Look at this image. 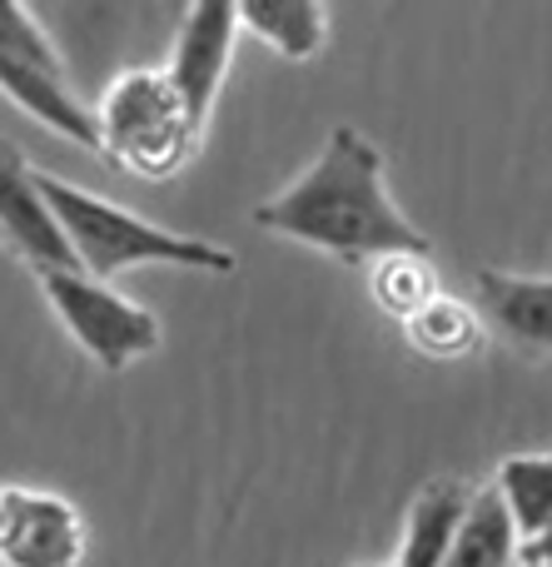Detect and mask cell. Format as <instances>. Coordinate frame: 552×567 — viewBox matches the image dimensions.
<instances>
[{
  "mask_svg": "<svg viewBox=\"0 0 552 567\" xmlns=\"http://www.w3.org/2000/svg\"><path fill=\"white\" fill-rule=\"evenodd\" d=\"M378 567H388V563H378Z\"/></svg>",
  "mask_w": 552,
  "mask_h": 567,
  "instance_id": "17",
  "label": "cell"
},
{
  "mask_svg": "<svg viewBox=\"0 0 552 567\" xmlns=\"http://www.w3.org/2000/svg\"><path fill=\"white\" fill-rule=\"evenodd\" d=\"M90 528L60 493L0 488V567H80Z\"/></svg>",
  "mask_w": 552,
  "mask_h": 567,
  "instance_id": "6",
  "label": "cell"
},
{
  "mask_svg": "<svg viewBox=\"0 0 552 567\" xmlns=\"http://www.w3.org/2000/svg\"><path fill=\"white\" fill-rule=\"evenodd\" d=\"M254 225L348 269H368L384 255H434L424 229L388 195L384 150L354 125L329 130L324 150L304 165V175L254 205Z\"/></svg>",
  "mask_w": 552,
  "mask_h": 567,
  "instance_id": "1",
  "label": "cell"
},
{
  "mask_svg": "<svg viewBox=\"0 0 552 567\" xmlns=\"http://www.w3.org/2000/svg\"><path fill=\"white\" fill-rule=\"evenodd\" d=\"M438 265L434 255H384L368 265V299L378 313L408 323L428 299H438Z\"/></svg>",
  "mask_w": 552,
  "mask_h": 567,
  "instance_id": "15",
  "label": "cell"
},
{
  "mask_svg": "<svg viewBox=\"0 0 552 567\" xmlns=\"http://www.w3.org/2000/svg\"><path fill=\"white\" fill-rule=\"evenodd\" d=\"M95 140L115 169H129L135 179H175L195 159L199 130L189 120L179 90L159 65H129L105 85L95 105Z\"/></svg>",
  "mask_w": 552,
  "mask_h": 567,
  "instance_id": "3",
  "label": "cell"
},
{
  "mask_svg": "<svg viewBox=\"0 0 552 567\" xmlns=\"http://www.w3.org/2000/svg\"><path fill=\"white\" fill-rule=\"evenodd\" d=\"M498 503L513 518L518 543H528L533 533H543L552 523V449L548 453H513L498 463L493 478Z\"/></svg>",
  "mask_w": 552,
  "mask_h": 567,
  "instance_id": "14",
  "label": "cell"
},
{
  "mask_svg": "<svg viewBox=\"0 0 552 567\" xmlns=\"http://www.w3.org/2000/svg\"><path fill=\"white\" fill-rule=\"evenodd\" d=\"M518 563V533L508 508L498 503L493 488H473L464 523H458V538L448 548L444 567H513Z\"/></svg>",
  "mask_w": 552,
  "mask_h": 567,
  "instance_id": "13",
  "label": "cell"
},
{
  "mask_svg": "<svg viewBox=\"0 0 552 567\" xmlns=\"http://www.w3.org/2000/svg\"><path fill=\"white\" fill-rule=\"evenodd\" d=\"M235 40H239V16H235V6H219V0L189 6L175 30L165 75H169V85L179 90V100H185L199 135H205L209 115H215V105H219L229 60H235Z\"/></svg>",
  "mask_w": 552,
  "mask_h": 567,
  "instance_id": "7",
  "label": "cell"
},
{
  "mask_svg": "<svg viewBox=\"0 0 552 567\" xmlns=\"http://www.w3.org/2000/svg\"><path fill=\"white\" fill-rule=\"evenodd\" d=\"M483 329L488 323L478 319V309L468 299H458V293H438V299H428L424 309L404 323V339H408V349L424 353V359L458 363V359H473L478 353Z\"/></svg>",
  "mask_w": 552,
  "mask_h": 567,
  "instance_id": "12",
  "label": "cell"
},
{
  "mask_svg": "<svg viewBox=\"0 0 552 567\" xmlns=\"http://www.w3.org/2000/svg\"><path fill=\"white\" fill-rule=\"evenodd\" d=\"M40 279V293L50 299L60 329L90 353L105 373H119L129 363L149 359V353L165 343V329L159 319L135 303L129 293L110 289V284L80 275V269H45Z\"/></svg>",
  "mask_w": 552,
  "mask_h": 567,
  "instance_id": "5",
  "label": "cell"
},
{
  "mask_svg": "<svg viewBox=\"0 0 552 567\" xmlns=\"http://www.w3.org/2000/svg\"><path fill=\"white\" fill-rule=\"evenodd\" d=\"M0 95L20 115L45 125L50 135L70 140L80 150H100L95 110L70 85V70L60 60L55 40L45 35V25L15 0H0Z\"/></svg>",
  "mask_w": 552,
  "mask_h": 567,
  "instance_id": "4",
  "label": "cell"
},
{
  "mask_svg": "<svg viewBox=\"0 0 552 567\" xmlns=\"http://www.w3.org/2000/svg\"><path fill=\"white\" fill-rule=\"evenodd\" d=\"M239 30L264 40L279 60H314L329 40V10L314 0H239L235 6Z\"/></svg>",
  "mask_w": 552,
  "mask_h": 567,
  "instance_id": "11",
  "label": "cell"
},
{
  "mask_svg": "<svg viewBox=\"0 0 552 567\" xmlns=\"http://www.w3.org/2000/svg\"><path fill=\"white\" fill-rule=\"evenodd\" d=\"M518 563L523 567H552V523L543 533H533L528 543H518Z\"/></svg>",
  "mask_w": 552,
  "mask_h": 567,
  "instance_id": "16",
  "label": "cell"
},
{
  "mask_svg": "<svg viewBox=\"0 0 552 567\" xmlns=\"http://www.w3.org/2000/svg\"><path fill=\"white\" fill-rule=\"evenodd\" d=\"M0 245L15 249L35 275L75 269L65 235H60L55 215H50L45 195L35 185V169H30L25 150L6 135H0Z\"/></svg>",
  "mask_w": 552,
  "mask_h": 567,
  "instance_id": "8",
  "label": "cell"
},
{
  "mask_svg": "<svg viewBox=\"0 0 552 567\" xmlns=\"http://www.w3.org/2000/svg\"><path fill=\"white\" fill-rule=\"evenodd\" d=\"M35 185L45 195L50 215H55L60 235H65L75 269L100 284L139 265L195 269V275H235L239 269L235 249L215 245V239L179 235V229H165V225H149L135 209L115 205V199L95 195V189L70 185V179L50 175V169H35Z\"/></svg>",
  "mask_w": 552,
  "mask_h": 567,
  "instance_id": "2",
  "label": "cell"
},
{
  "mask_svg": "<svg viewBox=\"0 0 552 567\" xmlns=\"http://www.w3.org/2000/svg\"><path fill=\"white\" fill-rule=\"evenodd\" d=\"M473 488L458 478H428L414 493L404 518V538H398V558L388 567H444L448 548L458 538V523H464Z\"/></svg>",
  "mask_w": 552,
  "mask_h": 567,
  "instance_id": "10",
  "label": "cell"
},
{
  "mask_svg": "<svg viewBox=\"0 0 552 567\" xmlns=\"http://www.w3.org/2000/svg\"><path fill=\"white\" fill-rule=\"evenodd\" d=\"M478 319L523 353H552V275L478 269Z\"/></svg>",
  "mask_w": 552,
  "mask_h": 567,
  "instance_id": "9",
  "label": "cell"
}]
</instances>
